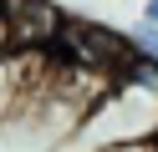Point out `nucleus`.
I'll use <instances>...</instances> for the list:
<instances>
[{"label":"nucleus","mask_w":158,"mask_h":152,"mask_svg":"<svg viewBox=\"0 0 158 152\" xmlns=\"http://www.w3.org/2000/svg\"><path fill=\"white\" fill-rule=\"evenodd\" d=\"M10 51V25H5V10H0V56Z\"/></svg>","instance_id":"5"},{"label":"nucleus","mask_w":158,"mask_h":152,"mask_svg":"<svg viewBox=\"0 0 158 152\" xmlns=\"http://www.w3.org/2000/svg\"><path fill=\"white\" fill-rule=\"evenodd\" d=\"M143 20H148V25H158V0H148V5H143Z\"/></svg>","instance_id":"6"},{"label":"nucleus","mask_w":158,"mask_h":152,"mask_svg":"<svg viewBox=\"0 0 158 152\" xmlns=\"http://www.w3.org/2000/svg\"><path fill=\"white\" fill-rule=\"evenodd\" d=\"M51 56L66 61V66L97 71V76H117V71L138 56V46H133L127 36H117V30L97 25V20H77V15H66V25H61V36H56Z\"/></svg>","instance_id":"1"},{"label":"nucleus","mask_w":158,"mask_h":152,"mask_svg":"<svg viewBox=\"0 0 158 152\" xmlns=\"http://www.w3.org/2000/svg\"><path fill=\"white\" fill-rule=\"evenodd\" d=\"M5 25H10V46L21 51H51L66 25V10L56 0H0Z\"/></svg>","instance_id":"2"},{"label":"nucleus","mask_w":158,"mask_h":152,"mask_svg":"<svg viewBox=\"0 0 158 152\" xmlns=\"http://www.w3.org/2000/svg\"><path fill=\"white\" fill-rule=\"evenodd\" d=\"M133 46H138V56H148V61H158V25H138L133 30Z\"/></svg>","instance_id":"3"},{"label":"nucleus","mask_w":158,"mask_h":152,"mask_svg":"<svg viewBox=\"0 0 158 152\" xmlns=\"http://www.w3.org/2000/svg\"><path fill=\"white\" fill-rule=\"evenodd\" d=\"M97 152H153V142H123V147H97Z\"/></svg>","instance_id":"4"}]
</instances>
